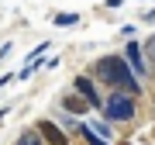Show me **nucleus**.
<instances>
[{"instance_id":"nucleus-1","label":"nucleus","mask_w":155,"mask_h":145,"mask_svg":"<svg viewBox=\"0 0 155 145\" xmlns=\"http://www.w3.org/2000/svg\"><path fill=\"white\" fill-rule=\"evenodd\" d=\"M90 76L100 79V83H107V86H114V90H121V93H131V97L141 93V83H138V76H134V69L127 66L124 56H104V59H97L93 69H90Z\"/></svg>"},{"instance_id":"nucleus-2","label":"nucleus","mask_w":155,"mask_h":145,"mask_svg":"<svg viewBox=\"0 0 155 145\" xmlns=\"http://www.w3.org/2000/svg\"><path fill=\"white\" fill-rule=\"evenodd\" d=\"M104 117L107 121H134V97L114 90L107 97V104H104Z\"/></svg>"},{"instance_id":"nucleus-3","label":"nucleus","mask_w":155,"mask_h":145,"mask_svg":"<svg viewBox=\"0 0 155 145\" xmlns=\"http://www.w3.org/2000/svg\"><path fill=\"white\" fill-rule=\"evenodd\" d=\"M72 86H76V93L83 97V100L93 107V111H104V104H107V100L97 93V83H93V76H90V72H79V76L72 79Z\"/></svg>"},{"instance_id":"nucleus-4","label":"nucleus","mask_w":155,"mask_h":145,"mask_svg":"<svg viewBox=\"0 0 155 145\" xmlns=\"http://www.w3.org/2000/svg\"><path fill=\"white\" fill-rule=\"evenodd\" d=\"M124 59H127V66L134 69V76H138V79H141V76H148V56H145V49H141L134 38L124 45Z\"/></svg>"},{"instance_id":"nucleus-5","label":"nucleus","mask_w":155,"mask_h":145,"mask_svg":"<svg viewBox=\"0 0 155 145\" xmlns=\"http://www.w3.org/2000/svg\"><path fill=\"white\" fill-rule=\"evenodd\" d=\"M38 135L45 138V145H69L66 131H62L55 121H48V117H45V121H38Z\"/></svg>"},{"instance_id":"nucleus-6","label":"nucleus","mask_w":155,"mask_h":145,"mask_svg":"<svg viewBox=\"0 0 155 145\" xmlns=\"http://www.w3.org/2000/svg\"><path fill=\"white\" fill-rule=\"evenodd\" d=\"M52 21L59 24V28H72V24H79V14H72V11H66V14H55Z\"/></svg>"},{"instance_id":"nucleus-7","label":"nucleus","mask_w":155,"mask_h":145,"mask_svg":"<svg viewBox=\"0 0 155 145\" xmlns=\"http://www.w3.org/2000/svg\"><path fill=\"white\" fill-rule=\"evenodd\" d=\"M14 145H45V138H41L38 131H24V135H21V138H17Z\"/></svg>"},{"instance_id":"nucleus-8","label":"nucleus","mask_w":155,"mask_h":145,"mask_svg":"<svg viewBox=\"0 0 155 145\" xmlns=\"http://www.w3.org/2000/svg\"><path fill=\"white\" fill-rule=\"evenodd\" d=\"M79 135H83V138L90 142V145H107V138H100V135L90 128V124H83V128H79Z\"/></svg>"},{"instance_id":"nucleus-9","label":"nucleus","mask_w":155,"mask_h":145,"mask_svg":"<svg viewBox=\"0 0 155 145\" xmlns=\"http://www.w3.org/2000/svg\"><path fill=\"white\" fill-rule=\"evenodd\" d=\"M86 100H83V97H66V111H86Z\"/></svg>"},{"instance_id":"nucleus-10","label":"nucleus","mask_w":155,"mask_h":145,"mask_svg":"<svg viewBox=\"0 0 155 145\" xmlns=\"http://www.w3.org/2000/svg\"><path fill=\"white\" fill-rule=\"evenodd\" d=\"M90 128H93V131L100 135V138H107V142H110V124H107V121H93Z\"/></svg>"},{"instance_id":"nucleus-11","label":"nucleus","mask_w":155,"mask_h":145,"mask_svg":"<svg viewBox=\"0 0 155 145\" xmlns=\"http://www.w3.org/2000/svg\"><path fill=\"white\" fill-rule=\"evenodd\" d=\"M141 49H145V56H148V62L155 66V35H148V38H145V45H141Z\"/></svg>"},{"instance_id":"nucleus-12","label":"nucleus","mask_w":155,"mask_h":145,"mask_svg":"<svg viewBox=\"0 0 155 145\" xmlns=\"http://www.w3.org/2000/svg\"><path fill=\"white\" fill-rule=\"evenodd\" d=\"M145 21H155V7H152V11H145Z\"/></svg>"}]
</instances>
